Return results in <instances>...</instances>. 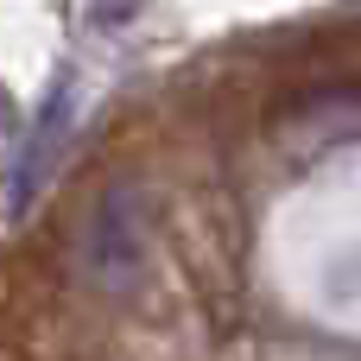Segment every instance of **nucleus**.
<instances>
[{
	"label": "nucleus",
	"instance_id": "f257e3e1",
	"mask_svg": "<svg viewBox=\"0 0 361 361\" xmlns=\"http://www.w3.org/2000/svg\"><path fill=\"white\" fill-rule=\"evenodd\" d=\"M82 267L108 298H127L146 286L152 267V203L140 184H114L95 216H89V241H82Z\"/></svg>",
	"mask_w": 361,
	"mask_h": 361
},
{
	"label": "nucleus",
	"instance_id": "f03ea898",
	"mask_svg": "<svg viewBox=\"0 0 361 361\" xmlns=\"http://www.w3.org/2000/svg\"><path fill=\"white\" fill-rule=\"evenodd\" d=\"M63 140H70V102L57 95V102L44 108V121H38L25 159H19L13 184H6V209H13V216H25V209L38 203V190L51 184V171H57V159H63Z\"/></svg>",
	"mask_w": 361,
	"mask_h": 361
},
{
	"label": "nucleus",
	"instance_id": "7ed1b4c3",
	"mask_svg": "<svg viewBox=\"0 0 361 361\" xmlns=\"http://www.w3.org/2000/svg\"><path fill=\"white\" fill-rule=\"evenodd\" d=\"M6 121H13V95L0 89V133H6Z\"/></svg>",
	"mask_w": 361,
	"mask_h": 361
}]
</instances>
